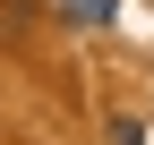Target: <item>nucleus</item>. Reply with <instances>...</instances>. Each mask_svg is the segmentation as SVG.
<instances>
[{"label":"nucleus","instance_id":"1","mask_svg":"<svg viewBox=\"0 0 154 145\" xmlns=\"http://www.w3.org/2000/svg\"><path fill=\"white\" fill-rule=\"evenodd\" d=\"M51 9H60V17H77V26H103L120 0H51Z\"/></svg>","mask_w":154,"mask_h":145},{"label":"nucleus","instance_id":"2","mask_svg":"<svg viewBox=\"0 0 154 145\" xmlns=\"http://www.w3.org/2000/svg\"><path fill=\"white\" fill-rule=\"evenodd\" d=\"M111 145H146V128H137V120H120V128H111Z\"/></svg>","mask_w":154,"mask_h":145}]
</instances>
